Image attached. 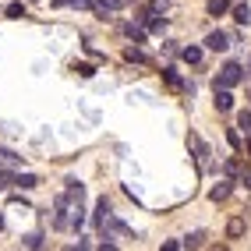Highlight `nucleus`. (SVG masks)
Returning <instances> with one entry per match:
<instances>
[{
    "instance_id": "obj_1",
    "label": "nucleus",
    "mask_w": 251,
    "mask_h": 251,
    "mask_svg": "<svg viewBox=\"0 0 251 251\" xmlns=\"http://www.w3.org/2000/svg\"><path fill=\"white\" fill-rule=\"evenodd\" d=\"M241 78H244V68H241V64H226V68L220 71V78H216V89H233Z\"/></svg>"
},
{
    "instance_id": "obj_2",
    "label": "nucleus",
    "mask_w": 251,
    "mask_h": 251,
    "mask_svg": "<svg viewBox=\"0 0 251 251\" xmlns=\"http://www.w3.org/2000/svg\"><path fill=\"white\" fill-rule=\"evenodd\" d=\"M230 36H226V32H209V39H205V46L209 50H216V53H223V50H230Z\"/></svg>"
},
{
    "instance_id": "obj_3",
    "label": "nucleus",
    "mask_w": 251,
    "mask_h": 251,
    "mask_svg": "<svg viewBox=\"0 0 251 251\" xmlns=\"http://www.w3.org/2000/svg\"><path fill=\"white\" fill-rule=\"evenodd\" d=\"M188 145L195 149V159H198V166L205 170V166H209V149H205V142L198 138V135H191V138H188Z\"/></svg>"
},
{
    "instance_id": "obj_4",
    "label": "nucleus",
    "mask_w": 251,
    "mask_h": 251,
    "mask_svg": "<svg viewBox=\"0 0 251 251\" xmlns=\"http://www.w3.org/2000/svg\"><path fill=\"white\" fill-rule=\"evenodd\" d=\"M244 230H248L244 216H233V220L226 223V237H230V241H237V237H244Z\"/></svg>"
},
{
    "instance_id": "obj_5",
    "label": "nucleus",
    "mask_w": 251,
    "mask_h": 251,
    "mask_svg": "<svg viewBox=\"0 0 251 251\" xmlns=\"http://www.w3.org/2000/svg\"><path fill=\"white\" fill-rule=\"evenodd\" d=\"M216 110H220V113L233 110V96H230V89H216Z\"/></svg>"
},
{
    "instance_id": "obj_6",
    "label": "nucleus",
    "mask_w": 251,
    "mask_h": 251,
    "mask_svg": "<svg viewBox=\"0 0 251 251\" xmlns=\"http://www.w3.org/2000/svg\"><path fill=\"white\" fill-rule=\"evenodd\" d=\"M22 166V156L7 152V149H0V170H18Z\"/></svg>"
},
{
    "instance_id": "obj_7",
    "label": "nucleus",
    "mask_w": 251,
    "mask_h": 251,
    "mask_svg": "<svg viewBox=\"0 0 251 251\" xmlns=\"http://www.w3.org/2000/svg\"><path fill=\"white\" fill-rule=\"evenodd\" d=\"M57 7H75V11H92V0H53Z\"/></svg>"
},
{
    "instance_id": "obj_8",
    "label": "nucleus",
    "mask_w": 251,
    "mask_h": 251,
    "mask_svg": "<svg viewBox=\"0 0 251 251\" xmlns=\"http://www.w3.org/2000/svg\"><path fill=\"white\" fill-rule=\"evenodd\" d=\"M226 195H230V180H220V184H216V188L209 191V198H212V202H223Z\"/></svg>"
},
{
    "instance_id": "obj_9",
    "label": "nucleus",
    "mask_w": 251,
    "mask_h": 251,
    "mask_svg": "<svg viewBox=\"0 0 251 251\" xmlns=\"http://www.w3.org/2000/svg\"><path fill=\"white\" fill-rule=\"evenodd\" d=\"M180 57L188 60V64H198V60H202V46H184V50H180Z\"/></svg>"
},
{
    "instance_id": "obj_10",
    "label": "nucleus",
    "mask_w": 251,
    "mask_h": 251,
    "mask_svg": "<svg viewBox=\"0 0 251 251\" xmlns=\"http://www.w3.org/2000/svg\"><path fill=\"white\" fill-rule=\"evenodd\" d=\"M230 11V0H209V14L212 18H220V14H226Z\"/></svg>"
},
{
    "instance_id": "obj_11",
    "label": "nucleus",
    "mask_w": 251,
    "mask_h": 251,
    "mask_svg": "<svg viewBox=\"0 0 251 251\" xmlns=\"http://www.w3.org/2000/svg\"><path fill=\"white\" fill-rule=\"evenodd\" d=\"M180 244H184V248H202V244H205V233H202V230H195V233H188V237H184Z\"/></svg>"
},
{
    "instance_id": "obj_12",
    "label": "nucleus",
    "mask_w": 251,
    "mask_h": 251,
    "mask_svg": "<svg viewBox=\"0 0 251 251\" xmlns=\"http://www.w3.org/2000/svg\"><path fill=\"white\" fill-rule=\"evenodd\" d=\"M223 174H226V177H241V159H233V156H230V159L223 163Z\"/></svg>"
},
{
    "instance_id": "obj_13",
    "label": "nucleus",
    "mask_w": 251,
    "mask_h": 251,
    "mask_svg": "<svg viewBox=\"0 0 251 251\" xmlns=\"http://www.w3.org/2000/svg\"><path fill=\"white\" fill-rule=\"evenodd\" d=\"M14 184H18V188H25V191H32V188H36V177H32V174H18V177H14Z\"/></svg>"
},
{
    "instance_id": "obj_14",
    "label": "nucleus",
    "mask_w": 251,
    "mask_h": 251,
    "mask_svg": "<svg viewBox=\"0 0 251 251\" xmlns=\"http://www.w3.org/2000/svg\"><path fill=\"white\" fill-rule=\"evenodd\" d=\"M233 18H237L241 25H248V22H251V7H248V4H237V7H233Z\"/></svg>"
},
{
    "instance_id": "obj_15",
    "label": "nucleus",
    "mask_w": 251,
    "mask_h": 251,
    "mask_svg": "<svg viewBox=\"0 0 251 251\" xmlns=\"http://www.w3.org/2000/svg\"><path fill=\"white\" fill-rule=\"evenodd\" d=\"M163 78H166V85H170V89H184V81L177 78V71H170V68H163Z\"/></svg>"
},
{
    "instance_id": "obj_16",
    "label": "nucleus",
    "mask_w": 251,
    "mask_h": 251,
    "mask_svg": "<svg viewBox=\"0 0 251 251\" xmlns=\"http://www.w3.org/2000/svg\"><path fill=\"white\" fill-rule=\"evenodd\" d=\"M237 127L241 131H251V110H241L237 113Z\"/></svg>"
},
{
    "instance_id": "obj_17",
    "label": "nucleus",
    "mask_w": 251,
    "mask_h": 251,
    "mask_svg": "<svg viewBox=\"0 0 251 251\" xmlns=\"http://www.w3.org/2000/svg\"><path fill=\"white\" fill-rule=\"evenodd\" d=\"M22 14H25V4H11L7 7V18H22Z\"/></svg>"
},
{
    "instance_id": "obj_18",
    "label": "nucleus",
    "mask_w": 251,
    "mask_h": 251,
    "mask_svg": "<svg viewBox=\"0 0 251 251\" xmlns=\"http://www.w3.org/2000/svg\"><path fill=\"white\" fill-rule=\"evenodd\" d=\"M124 57H127V60H145V53H142V50H138V46H131V50H127V53H124Z\"/></svg>"
},
{
    "instance_id": "obj_19",
    "label": "nucleus",
    "mask_w": 251,
    "mask_h": 251,
    "mask_svg": "<svg viewBox=\"0 0 251 251\" xmlns=\"http://www.w3.org/2000/svg\"><path fill=\"white\" fill-rule=\"evenodd\" d=\"M78 75H81V78H92L96 68H92V64H78Z\"/></svg>"
},
{
    "instance_id": "obj_20",
    "label": "nucleus",
    "mask_w": 251,
    "mask_h": 251,
    "mask_svg": "<svg viewBox=\"0 0 251 251\" xmlns=\"http://www.w3.org/2000/svg\"><path fill=\"white\" fill-rule=\"evenodd\" d=\"M43 244V237H39V233H32V237H25V248H39Z\"/></svg>"
},
{
    "instance_id": "obj_21",
    "label": "nucleus",
    "mask_w": 251,
    "mask_h": 251,
    "mask_svg": "<svg viewBox=\"0 0 251 251\" xmlns=\"http://www.w3.org/2000/svg\"><path fill=\"white\" fill-rule=\"evenodd\" d=\"M226 138H230V145H233V149H237V145H241V135H237V131H233V127L226 131Z\"/></svg>"
},
{
    "instance_id": "obj_22",
    "label": "nucleus",
    "mask_w": 251,
    "mask_h": 251,
    "mask_svg": "<svg viewBox=\"0 0 251 251\" xmlns=\"http://www.w3.org/2000/svg\"><path fill=\"white\" fill-rule=\"evenodd\" d=\"M241 184H244V188L251 191V170H241Z\"/></svg>"
},
{
    "instance_id": "obj_23",
    "label": "nucleus",
    "mask_w": 251,
    "mask_h": 251,
    "mask_svg": "<svg viewBox=\"0 0 251 251\" xmlns=\"http://www.w3.org/2000/svg\"><path fill=\"white\" fill-rule=\"evenodd\" d=\"M170 7V0H152V11H166Z\"/></svg>"
},
{
    "instance_id": "obj_24",
    "label": "nucleus",
    "mask_w": 251,
    "mask_h": 251,
    "mask_svg": "<svg viewBox=\"0 0 251 251\" xmlns=\"http://www.w3.org/2000/svg\"><path fill=\"white\" fill-rule=\"evenodd\" d=\"M248 152H251V135H248Z\"/></svg>"
},
{
    "instance_id": "obj_25",
    "label": "nucleus",
    "mask_w": 251,
    "mask_h": 251,
    "mask_svg": "<svg viewBox=\"0 0 251 251\" xmlns=\"http://www.w3.org/2000/svg\"><path fill=\"white\" fill-rule=\"evenodd\" d=\"M0 226H4V216H0Z\"/></svg>"
}]
</instances>
